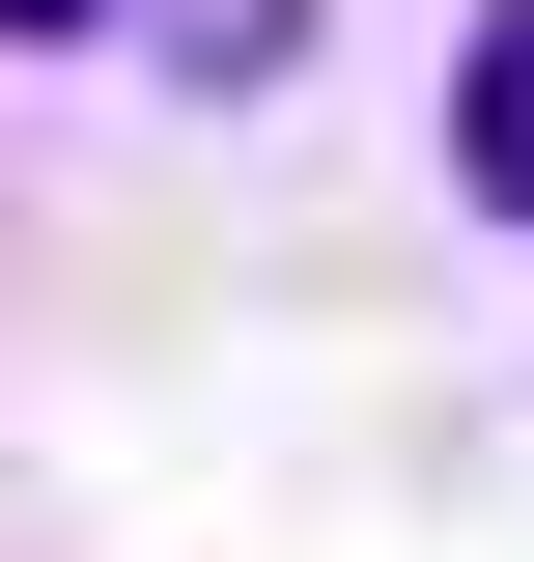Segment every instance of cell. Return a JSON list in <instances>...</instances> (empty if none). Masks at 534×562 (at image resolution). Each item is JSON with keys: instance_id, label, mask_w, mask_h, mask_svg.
<instances>
[{"instance_id": "1", "label": "cell", "mask_w": 534, "mask_h": 562, "mask_svg": "<svg viewBox=\"0 0 534 562\" xmlns=\"http://www.w3.org/2000/svg\"><path fill=\"white\" fill-rule=\"evenodd\" d=\"M450 198L534 225V0H478V57H450Z\"/></svg>"}, {"instance_id": "2", "label": "cell", "mask_w": 534, "mask_h": 562, "mask_svg": "<svg viewBox=\"0 0 534 562\" xmlns=\"http://www.w3.org/2000/svg\"><path fill=\"white\" fill-rule=\"evenodd\" d=\"M0 29H113V0H0Z\"/></svg>"}]
</instances>
